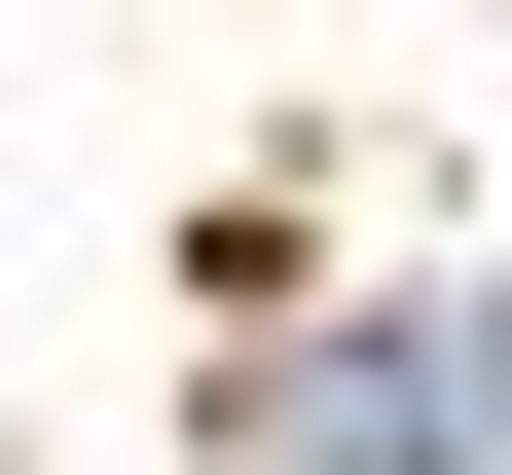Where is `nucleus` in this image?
I'll list each match as a JSON object with an SVG mask.
<instances>
[{"label":"nucleus","instance_id":"1","mask_svg":"<svg viewBox=\"0 0 512 475\" xmlns=\"http://www.w3.org/2000/svg\"><path fill=\"white\" fill-rule=\"evenodd\" d=\"M256 475H512V293H403L330 366H256Z\"/></svg>","mask_w":512,"mask_h":475}]
</instances>
